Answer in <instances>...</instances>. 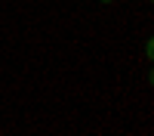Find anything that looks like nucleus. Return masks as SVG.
Segmentation results:
<instances>
[{
    "label": "nucleus",
    "mask_w": 154,
    "mask_h": 136,
    "mask_svg": "<svg viewBox=\"0 0 154 136\" xmlns=\"http://www.w3.org/2000/svg\"><path fill=\"white\" fill-rule=\"evenodd\" d=\"M102 3H111V0H102Z\"/></svg>",
    "instance_id": "obj_1"
}]
</instances>
